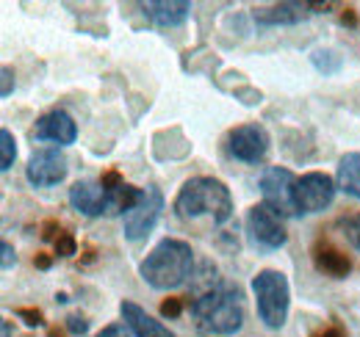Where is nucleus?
<instances>
[{
  "mask_svg": "<svg viewBox=\"0 0 360 337\" xmlns=\"http://www.w3.org/2000/svg\"><path fill=\"white\" fill-rule=\"evenodd\" d=\"M141 279L155 291L180 288L194 271V252L186 241L164 238L153 252L141 260Z\"/></svg>",
  "mask_w": 360,
  "mask_h": 337,
  "instance_id": "1",
  "label": "nucleus"
},
{
  "mask_svg": "<svg viewBox=\"0 0 360 337\" xmlns=\"http://www.w3.org/2000/svg\"><path fill=\"white\" fill-rule=\"evenodd\" d=\"M175 211L180 218H200L208 216L214 224H225L233 216V197L222 180L214 177H191L183 188H180L178 199H175Z\"/></svg>",
  "mask_w": 360,
  "mask_h": 337,
  "instance_id": "2",
  "label": "nucleus"
},
{
  "mask_svg": "<svg viewBox=\"0 0 360 337\" xmlns=\"http://www.w3.org/2000/svg\"><path fill=\"white\" fill-rule=\"evenodd\" d=\"M191 312L197 318V326L208 335H236L244 326V298L233 285L202 293L191 304Z\"/></svg>",
  "mask_w": 360,
  "mask_h": 337,
  "instance_id": "3",
  "label": "nucleus"
},
{
  "mask_svg": "<svg viewBox=\"0 0 360 337\" xmlns=\"http://www.w3.org/2000/svg\"><path fill=\"white\" fill-rule=\"evenodd\" d=\"M252 293H255V304H258V315L269 329H280L288 318V307H291V288L288 279L274 271H258L252 277Z\"/></svg>",
  "mask_w": 360,
  "mask_h": 337,
  "instance_id": "4",
  "label": "nucleus"
},
{
  "mask_svg": "<svg viewBox=\"0 0 360 337\" xmlns=\"http://www.w3.org/2000/svg\"><path fill=\"white\" fill-rule=\"evenodd\" d=\"M164 211V194L155 188V185H147L141 188V197L131 211L122 216V232L128 241H141L153 232L158 216Z\"/></svg>",
  "mask_w": 360,
  "mask_h": 337,
  "instance_id": "5",
  "label": "nucleus"
},
{
  "mask_svg": "<svg viewBox=\"0 0 360 337\" xmlns=\"http://www.w3.org/2000/svg\"><path fill=\"white\" fill-rule=\"evenodd\" d=\"M297 177L288 168L271 166L261 177V194L264 205H269L277 216H294L297 211Z\"/></svg>",
  "mask_w": 360,
  "mask_h": 337,
  "instance_id": "6",
  "label": "nucleus"
},
{
  "mask_svg": "<svg viewBox=\"0 0 360 337\" xmlns=\"http://www.w3.org/2000/svg\"><path fill=\"white\" fill-rule=\"evenodd\" d=\"M247 232L252 246L264 249V252H274L280 246H285L288 232L283 227V218L271 211L269 205H255L247 213Z\"/></svg>",
  "mask_w": 360,
  "mask_h": 337,
  "instance_id": "7",
  "label": "nucleus"
},
{
  "mask_svg": "<svg viewBox=\"0 0 360 337\" xmlns=\"http://www.w3.org/2000/svg\"><path fill=\"white\" fill-rule=\"evenodd\" d=\"M269 144L271 141L266 127L258 125V122L236 127L227 136V150L241 164H261L266 158V152H269Z\"/></svg>",
  "mask_w": 360,
  "mask_h": 337,
  "instance_id": "8",
  "label": "nucleus"
},
{
  "mask_svg": "<svg viewBox=\"0 0 360 337\" xmlns=\"http://www.w3.org/2000/svg\"><path fill=\"white\" fill-rule=\"evenodd\" d=\"M67 158L61 150H39L31 155L28 166H25V177L34 188H53L67 177Z\"/></svg>",
  "mask_w": 360,
  "mask_h": 337,
  "instance_id": "9",
  "label": "nucleus"
},
{
  "mask_svg": "<svg viewBox=\"0 0 360 337\" xmlns=\"http://www.w3.org/2000/svg\"><path fill=\"white\" fill-rule=\"evenodd\" d=\"M333 197H335V183L321 171H311L300 177L297 183V211L300 213H321L324 208H330Z\"/></svg>",
  "mask_w": 360,
  "mask_h": 337,
  "instance_id": "10",
  "label": "nucleus"
},
{
  "mask_svg": "<svg viewBox=\"0 0 360 337\" xmlns=\"http://www.w3.org/2000/svg\"><path fill=\"white\" fill-rule=\"evenodd\" d=\"M70 205L84 216H103L111 211V194L100 183L84 180L70 188Z\"/></svg>",
  "mask_w": 360,
  "mask_h": 337,
  "instance_id": "11",
  "label": "nucleus"
},
{
  "mask_svg": "<svg viewBox=\"0 0 360 337\" xmlns=\"http://www.w3.org/2000/svg\"><path fill=\"white\" fill-rule=\"evenodd\" d=\"M34 138L37 141H53V144H75V138H78V127L72 122V117L67 114V111H50L45 114L37 127H34Z\"/></svg>",
  "mask_w": 360,
  "mask_h": 337,
  "instance_id": "12",
  "label": "nucleus"
},
{
  "mask_svg": "<svg viewBox=\"0 0 360 337\" xmlns=\"http://www.w3.org/2000/svg\"><path fill=\"white\" fill-rule=\"evenodd\" d=\"M316 6L311 3H274L266 8H255V22L258 25H297V22H305L314 11Z\"/></svg>",
  "mask_w": 360,
  "mask_h": 337,
  "instance_id": "13",
  "label": "nucleus"
},
{
  "mask_svg": "<svg viewBox=\"0 0 360 337\" xmlns=\"http://www.w3.org/2000/svg\"><path fill=\"white\" fill-rule=\"evenodd\" d=\"M141 11L150 22H155L161 28H178L188 20L191 3H186V0H155V3H141Z\"/></svg>",
  "mask_w": 360,
  "mask_h": 337,
  "instance_id": "14",
  "label": "nucleus"
},
{
  "mask_svg": "<svg viewBox=\"0 0 360 337\" xmlns=\"http://www.w3.org/2000/svg\"><path fill=\"white\" fill-rule=\"evenodd\" d=\"M122 318L128 324V329L134 332L136 337H175L161 321L150 318L139 304L134 301H122Z\"/></svg>",
  "mask_w": 360,
  "mask_h": 337,
  "instance_id": "15",
  "label": "nucleus"
},
{
  "mask_svg": "<svg viewBox=\"0 0 360 337\" xmlns=\"http://www.w3.org/2000/svg\"><path fill=\"white\" fill-rule=\"evenodd\" d=\"M314 263L321 274H327V277H333V279H344V277L352 271L349 257L344 252H338V249H333V246H319L314 254Z\"/></svg>",
  "mask_w": 360,
  "mask_h": 337,
  "instance_id": "16",
  "label": "nucleus"
},
{
  "mask_svg": "<svg viewBox=\"0 0 360 337\" xmlns=\"http://www.w3.org/2000/svg\"><path fill=\"white\" fill-rule=\"evenodd\" d=\"M338 188L360 199V152H347L338 161Z\"/></svg>",
  "mask_w": 360,
  "mask_h": 337,
  "instance_id": "17",
  "label": "nucleus"
},
{
  "mask_svg": "<svg viewBox=\"0 0 360 337\" xmlns=\"http://www.w3.org/2000/svg\"><path fill=\"white\" fill-rule=\"evenodd\" d=\"M311 61H314L316 70H319V72H324V75L338 72V70H341V64H344V58H341L335 50H314V53H311Z\"/></svg>",
  "mask_w": 360,
  "mask_h": 337,
  "instance_id": "18",
  "label": "nucleus"
},
{
  "mask_svg": "<svg viewBox=\"0 0 360 337\" xmlns=\"http://www.w3.org/2000/svg\"><path fill=\"white\" fill-rule=\"evenodd\" d=\"M17 161V141L11 136V130H0V168L8 171Z\"/></svg>",
  "mask_w": 360,
  "mask_h": 337,
  "instance_id": "19",
  "label": "nucleus"
},
{
  "mask_svg": "<svg viewBox=\"0 0 360 337\" xmlns=\"http://www.w3.org/2000/svg\"><path fill=\"white\" fill-rule=\"evenodd\" d=\"M75 252H78V244H75V238H72L70 232H64V235L56 238V254H61V257H72Z\"/></svg>",
  "mask_w": 360,
  "mask_h": 337,
  "instance_id": "20",
  "label": "nucleus"
},
{
  "mask_svg": "<svg viewBox=\"0 0 360 337\" xmlns=\"http://www.w3.org/2000/svg\"><path fill=\"white\" fill-rule=\"evenodd\" d=\"M100 185H103V188H105L108 194H114V191H120V188H122L125 183H122V174L111 168V171H105V174L100 177Z\"/></svg>",
  "mask_w": 360,
  "mask_h": 337,
  "instance_id": "21",
  "label": "nucleus"
},
{
  "mask_svg": "<svg viewBox=\"0 0 360 337\" xmlns=\"http://www.w3.org/2000/svg\"><path fill=\"white\" fill-rule=\"evenodd\" d=\"M17 318H22L28 326H42L45 324V315L39 310H28V307H20L17 310Z\"/></svg>",
  "mask_w": 360,
  "mask_h": 337,
  "instance_id": "22",
  "label": "nucleus"
},
{
  "mask_svg": "<svg viewBox=\"0 0 360 337\" xmlns=\"http://www.w3.org/2000/svg\"><path fill=\"white\" fill-rule=\"evenodd\" d=\"M344 230H347V238H349V244L355 246L360 252V216H355V218H349L347 224H344Z\"/></svg>",
  "mask_w": 360,
  "mask_h": 337,
  "instance_id": "23",
  "label": "nucleus"
},
{
  "mask_svg": "<svg viewBox=\"0 0 360 337\" xmlns=\"http://www.w3.org/2000/svg\"><path fill=\"white\" fill-rule=\"evenodd\" d=\"M180 312H183V301H180V298H167V301L161 304V315H164V318H178Z\"/></svg>",
  "mask_w": 360,
  "mask_h": 337,
  "instance_id": "24",
  "label": "nucleus"
},
{
  "mask_svg": "<svg viewBox=\"0 0 360 337\" xmlns=\"http://www.w3.org/2000/svg\"><path fill=\"white\" fill-rule=\"evenodd\" d=\"M67 329H70L72 335H86V332H89V321L81 318V315H72V318H67Z\"/></svg>",
  "mask_w": 360,
  "mask_h": 337,
  "instance_id": "25",
  "label": "nucleus"
},
{
  "mask_svg": "<svg viewBox=\"0 0 360 337\" xmlns=\"http://www.w3.org/2000/svg\"><path fill=\"white\" fill-rule=\"evenodd\" d=\"M100 337H136L131 329H125V324H111V326H105Z\"/></svg>",
  "mask_w": 360,
  "mask_h": 337,
  "instance_id": "26",
  "label": "nucleus"
},
{
  "mask_svg": "<svg viewBox=\"0 0 360 337\" xmlns=\"http://www.w3.org/2000/svg\"><path fill=\"white\" fill-rule=\"evenodd\" d=\"M0 78H3V88H0V94H3V97H8V94H11V84H14V75H11V70H8V67H3Z\"/></svg>",
  "mask_w": 360,
  "mask_h": 337,
  "instance_id": "27",
  "label": "nucleus"
},
{
  "mask_svg": "<svg viewBox=\"0 0 360 337\" xmlns=\"http://www.w3.org/2000/svg\"><path fill=\"white\" fill-rule=\"evenodd\" d=\"M0 252H3V260H0V265H3V268H11V263L17 260V257H14V249H11V244H6V241H3Z\"/></svg>",
  "mask_w": 360,
  "mask_h": 337,
  "instance_id": "28",
  "label": "nucleus"
},
{
  "mask_svg": "<svg viewBox=\"0 0 360 337\" xmlns=\"http://www.w3.org/2000/svg\"><path fill=\"white\" fill-rule=\"evenodd\" d=\"M314 337H347V332H344L341 326H327V329H321V332H316Z\"/></svg>",
  "mask_w": 360,
  "mask_h": 337,
  "instance_id": "29",
  "label": "nucleus"
},
{
  "mask_svg": "<svg viewBox=\"0 0 360 337\" xmlns=\"http://www.w3.org/2000/svg\"><path fill=\"white\" fill-rule=\"evenodd\" d=\"M56 230H58V224H56V221H47L45 227H42V238H45V241L56 238Z\"/></svg>",
  "mask_w": 360,
  "mask_h": 337,
  "instance_id": "30",
  "label": "nucleus"
},
{
  "mask_svg": "<svg viewBox=\"0 0 360 337\" xmlns=\"http://www.w3.org/2000/svg\"><path fill=\"white\" fill-rule=\"evenodd\" d=\"M34 265H39V268H50V257H37V260H34Z\"/></svg>",
  "mask_w": 360,
  "mask_h": 337,
  "instance_id": "31",
  "label": "nucleus"
},
{
  "mask_svg": "<svg viewBox=\"0 0 360 337\" xmlns=\"http://www.w3.org/2000/svg\"><path fill=\"white\" fill-rule=\"evenodd\" d=\"M344 22H349V25H355V11H352V8H349V11L344 14Z\"/></svg>",
  "mask_w": 360,
  "mask_h": 337,
  "instance_id": "32",
  "label": "nucleus"
},
{
  "mask_svg": "<svg viewBox=\"0 0 360 337\" xmlns=\"http://www.w3.org/2000/svg\"><path fill=\"white\" fill-rule=\"evenodd\" d=\"M3 337H11V324L8 321H3Z\"/></svg>",
  "mask_w": 360,
  "mask_h": 337,
  "instance_id": "33",
  "label": "nucleus"
}]
</instances>
